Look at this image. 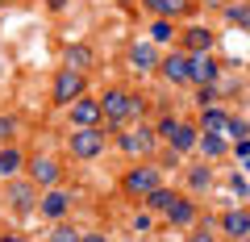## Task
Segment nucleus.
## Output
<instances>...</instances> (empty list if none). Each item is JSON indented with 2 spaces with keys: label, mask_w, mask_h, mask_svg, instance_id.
Instances as JSON below:
<instances>
[{
  "label": "nucleus",
  "mask_w": 250,
  "mask_h": 242,
  "mask_svg": "<svg viewBox=\"0 0 250 242\" xmlns=\"http://www.w3.org/2000/svg\"><path fill=\"white\" fill-rule=\"evenodd\" d=\"M100 109H104V130H125L134 117H142L146 113V100L138 96V92H129V88H104L100 92Z\"/></svg>",
  "instance_id": "nucleus-1"
},
{
  "label": "nucleus",
  "mask_w": 250,
  "mask_h": 242,
  "mask_svg": "<svg viewBox=\"0 0 250 242\" xmlns=\"http://www.w3.org/2000/svg\"><path fill=\"white\" fill-rule=\"evenodd\" d=\"M113 146L125 154V159H154L159 146H163V138H159V130H154L150 121H142V126L117 130V134H113Z\"/></svg>",
  "instance_id": "nucleus-2"
},
{
  "label": "nucleus",
  "mask_w": 250,
  "mask_h": 242,
  "mask_svg": "<svg viewBox=\"0 0 250 242\" xmlns=\"http://www.w3.org/2000/svg\"><path fill=\"white\" fill-rule=\"evenodd\" d=\"M159 184H163V163L159 159H134V167H125V176H121V192L129 200L150 197Z\"/></svg>",
  "instance_id": "nucleus-3"
},
{
  "label": "nucleus",
  "mask_w": 250,
  "mask_h": 242,
  "mask_svg": "<svg viewBox=\"0 0 250 242\" xmlns=\"http://www.w3.org/2000/svg\"><path fill=\"white\" fill-rule=\"evenodd\" d=\"M108 138H113V130H104V126L71 130V134H67V154L80 159V163H92V159H100V154L108 151Z\"/></svg>",
  "instance_id": "nucleus-4"
},
{
  "label": "nucleus",
  "mask_w": 250,
  "mask_h": 242,
  "mask_svg": "<svg viewBox=\"0 0 250 242\" xmlns=\"http://www.w3.org/2000/svg\"><path fill=\"white\" fill-rule=\"evenodd\" d=\"M80 96H88V71H75V67H59L50 84V105L54 109H71Z\"/></svg>",
  "instance_id": "nucleus-5"
},
{
  "label": "nucleus",
  "mask_w": 250,
  "mask_h": 242,
  "mask_svg": "<svg viewBox=\"0 0 250 242\" xmlns=\"http://www.w3.org/2000/svg\"><path fill=\"white\" fill-rule=\"evenodd\" d=\"M4 205H9V213L29 217V213H38V205H42V188H38L29 176H17V179L4 184Z\"/></svg>",
  "instance_id": "nucleus-6"
},
{
  "label": "nucleus",
  "mask_w": 250,
  "mask_h": 242,
  "mask_svg": "<svg viewBox=\"0 0 250 242\" xmlns=\"http://www.w3.org/2000/svg\"><path fill=\"white\" fill-rule=\"evenodd\" d=\"M71 209H75V192L67 188V184H59V188H46V192H42L38 217L54 225V221H67V217H71Z\"/></svg>",
  "instance_id": "nucleus-7"
},
{
  "label": "nucleus",
  "mask_w": 250,
  "mask_h": 242,
  "mask_svg": "<svg viewBox=\"0 0 250 242\" xmlns=\"http://www.w3.org/2000/svg\"><path fill=\"white\" fill-rule=\"evenodd\" d=\"M25 176L34 179L38 188H59L62 184V176H67V167H62L59 159H54V154H29V163H25Z\"/></svg>",
  "instance_id": "nucleus-8"
},
{
  "label": "nucleus",
  "mask_w": 250,
  "mask_h": 242,
  "mask_svg": "<svg viewBox=\"0 0 250 242\" xmlns=\"http://www.w3.org/2000/svg\"><path fill=\"white\" fill-rule=\"evenodd\" d=\"M163 225H167V230H196L200 225V200L188 197V192H179V200L163 213Z\"/></svg>",
  "instance_id": "nucleus-9"
},
{
  "label": "nucleus",
  "mask_w": 250,
  "mask_h": 242,
  "mask_svg": "<svg viewBox=\"0 0 250 242\" xmlns=\"http://www.w3.org/2000/svg\"><path fill=\"white\" fill-rule=\"evenodd\" d=\"M159 75L171 84V88H188V84H192V54L179 50V46L167 50V54H163V63H159Z\"/></svg>",
  "instance_id": "nucleus-10"
},
{
  "label": "nucleus",
  "mask_w": 250,
  "mask_h": 242,
  "mask_svg": "<svg viewBox=\"0 0 250 242\" xmlns=\"http://www.w3.org/2000/svg\"><path fill=\"white\" fill-rule=\"evenodd\" d=\"M67 121H71V130L104 126V109H100V96H80L71 109H67Z\"/></svg>",
  "instance_id": "nucleus-11"
},
{
  "label": "nucleus",
  "mask_w": 250,
  "mask_h": 242,
  "mask_svg": "<svg viewBox=\"0 0 250 242\" xmlns=\"http://www.w3.org/2000/svg\"><path fill=\"white\" fill-rule=\"evenodd\" d=\"M125 63H129V71L150 75V71H159L163 54L154 50V42H129V46H125Z\"/></svg>",
  "instance_id": "nucleus-12"
},
{
  "label": "nucleus",
  "mask_w": 250,
  "mask_h": 242,
  "mask_svg": "<svg viewBox=\"0 0 250 242\" xmlns=\"http://www.w3.org/2000/svg\"><path fill=\"white\" fill-rule=\"evenodd\" d=\"M217 230H221L225 238L242 242V238L250 234V209H246V205H233V209H225V213L217 217Z\"/></svg>",
  "instance_id": "nucleus-13"
},
{
  "label": "nucleus",
  "mask_w": 250,
  "mask_h": 242,
  "mask_svg": "<svg viewBox=\"0 0 250 242\" xmlns=\"http://www.w3.org/2000/svg\"><path fill=\"white\" fill-rule=\"evenodd\" d=\"M217 75H221V63L213 50L192 54V88H208V84H217Z\"/></svg>",
  "instance_id": "nucleus-14"
},
{
  "label": "nucleus",
  "mask_w": 250,
  "mask_h": 242,
  "mask_svg": "<svg viewBox=\"0 0 250 242\" xmlns=\"http://www.w3.org/2000/svg\"><path fill=\"white\" fill-rule=\"evenodd\" d=\"M25 163H29V154L21 151L17 142H9V146H0V184H9V179L25 176Z\"/></svg>",
  "instance_id": "nucleus-15"
},
{
  "label": "nucleus",
  "mask_w": 250,
  "mask_h": 242,
  "mask_svg": "<svg viewBox=\"0 0 250 242\" xmlns=\"http://www.w3.org/2000/svg\"><path fill=\"white\" fill-rule=\"evenodd\" d=\"M213 42H217V34L208 25H184V29H179V50H188V54L213 50Z\"/></svg>",
  "instance_id": "nucleus-16"
},
{
  "label": "nucleus",
  "mask_w": 250,
  "mask_h": 242,
  "mask_svg": "<svg viewBox=\"0 0 250 242\" xmlns=\"http://www.w3.org/2000/svg\"><path fill=\"white\" fill-rule=\"evenodd\" d=\"M184 184H188V197H205L208 188H213V167L205 163H196V167H188L184 171Z\"/></svg>",
  "instance_id": "nucleus-17"
},
{
  "label": "nucleus",
  "mask_w": 250,
  "mask_h": 242,
  "mask_svg": "<svg viewBox=\"0 0 250 242\" xmlns=\"http://www.w3.org/2000/svg\"><path fill=\"white\" fill-rule=\"evenodd\" d=\"M62 67H75V71H92L96 67V50H92L88 42H75L62 50Z\"/></svg>",
  "instance_id": "nucleus-18"
},
{
  "label": "nucleus",
  "mask_w": 250,
  "mask_h": 242,
  "mask_svg": "<svg viewBox=\"0 0 250 242\" xmlns=\"http://www.w3.org/2000/svg\"><path fill=\"white\" fill-rule=\"evenodd\" d=\"M142 4L154 13V17H171V21H175V17H188V13L196 9L192 0H142Z\"/></svg>",
  "instance_id": "nucleus-19"
},
{
  "label": "nucleus",
  "mask_w": 250,
  "mask_h": 242,
  "mask_svg": "<svg viewBox=\"0 0 250 242\" xmlns=\"http://www.w3.org/2000/svg\"><path fill=\"white\" fill-rule=\"evenodd\" d=\"M200 130H205V134H225V130H229V113H225L221 105H205L200 109Z\"/></svg>",
  "instance_id": "nucleus-20"
},
{
  "label": "nucleus",
  "mask_w": 250,
  "mask_h": 242,
  "mask_svg": "<svg viewBox=\"0 0 250 242\" xmlns=\"http://www.w3.org/2000/svg\"><path fill=\"white\" fill-rule=\"evenodd\" d=\"M175 200H179V192H175V188H167V184H159L150 197H142V209H150V213H159V217H163L171 205H175Z\"/></svg>",
  "instance_id": "nucleus-21"
},
{
  "label": "nucleus",
  "mask_w": 250,
  "mask_h": 242,
  "mask_svg": "<svg viewBox=\"0 0 250 242\" xmlns=\"http://www.w3.org/2000/svg\"><path fill=\"white\" fill-rule=\"evenodd\" d=\"M196 151L205 154L208 163H217V159H225V151H229V142H225V134H200Z\"/></svg>",
  "instance_id": "nucleus-22"
},
{
  "label": "nucleus",
  "mask_w": 250,
  "mask_h": 242,
  "mask_svg": "<svg viewBox=\"0 0 250 242\" xmlns=\"http://www.w3.org/2000/svg\"><path fill=\"white\" fill-rule=\"evenodd\" d=\"M175 38H179V29H175L171 17H154L150 21V42L154 46H167V42H175Z\"/></svg>",
  "instance_id": "nucleus-23"
},
{
  "label": "nucleus",
  "mask_w": 250,
  "mask_h": 242,
  "mask_svg": "<svg viewBox=\"0 0 250 242\" xmlns=\"http://www.w3.org/2000/svg\"><path fill=\"white\" fill-rule=\"evenodd\" d=\"M225 21L238 29H250V0H229L225 4Z\"/></svg>",
  "instance_id": "nucleus-24"
},
{
  "label": "nucleus",
  "mask_w": 250,
  "mask_h": 242,
  "mask_svg": "<svg viewBox=\"0 0 250 242\" xmlns=\"http://www.w3.org/2000/svg\"><path fill=\"white\" fill-rule=\"evenodd\" d=\"M46 242H83V230L71 221H54L50 234H46Z\"/></svg>",
  "instance_id": "nucleus-25"
},
{
  "label": "nucleus",
  "mask_w": 250,
  "mask_h": 242,
  "mask_svg": "<svg viewBox=\"0 0 250 242\" xmlns=\"http://www.w3.org/2000/svg\"><path fill=\"white\" fill-rule=\"evenodd\" d=\"M17 117L13 113H0V146H9V142H17Z\"/></svg>",
  "instance_id": "nucleus-26"
},
{
  "label": "nucleus",
  "mask_w": 250,
  "mask_h": 242,
  "mask_svg": "<svg viewBox=\"0 0 250 242\" xmlns=\"http://www.w3.org/2000/svg\"><path fill=\"white\" fill-rule=\"evenodd\" d=\"M129 230H134V234H150V230H154V213H150V209H142V213H134V221H129Z\"/></svg>",
  "instance_id": "nucleus-27"
},
{
  "label": "nucleus",
  "mask_w": 250,
  "mask_h": 242,
  "mask_svg": "<svg viewBox=\"0 0 250 242\" xmlns=\"http://www.w3.org/2000/svg\"><path fill=\"white\" fill-rule=\"evenodd\" d=\"M184 242H217V234H213V230H208V225H196V230L188 234V238H184Z\"/></svg>",
  "instance_id": "nucleus-28"
},
{
  "label": "nucleus",
  "mask_w": 250,
  "mask_h": 242,
  "mask_svg": "<svg viewBox=\"0 0 250 242\" xmlns=\"http://www.w3.org/2000/svg\"><path fill=\"white\" fill-rule=\"evenodd\" d=\"M225 134H229V138H242V134H246V121H238V117H229V130H225Z\"/></svg>",
  "instance_id": "nucleus-29"
},
{
  "label": "nucleus",
  "mask_w": 250,
  "mask_h": 242,
  "mask_svg": "<svg viewBox=\"0 0 250 242\" xmlns=\"http://www.w3.org/2000/svg\"><path fill=\"white\" fill-rule=\"evenodd\" d=\"M200 109H205V105H217V92H213V84H208V88H200Z\"/></svg>",
  "instance_id": "nucleus-30"
},
{
  "label": "nucleus",
  "mask_w": 250,
  "mask_h": 242,
  "mask_svg": "<svg viewBox=\"0 0 250 242\" xmlns=\"http://www.w3.org/2000/svg\"><path fill=\"white\" fill-rule=\"evenodd\" d=\"M83 242H113L104 230H83Z\"/></svg>",
  "instance_id": "nucleus-31"
},
{
  "label": "nucleus",
  "mask_w": 250,
  "mask_h": 242,
  "mask_svg": "<svg viewBox=\"0 0 250 242\" xmlns=\"http://www.w3.org/2000/svg\"><path fill=\"white\" fill-rule=\"evenodd\" d=\"M0 242H29L25 234H17V230H9V234H0Z\"/></svg>",
  "instance_id": "nucleus-32"
},
{
  "label": "nucleus",
  "mask_w": 250,
  "mask_h": 242,
  "mask_svg": "<svg viewBox=\"0 0 250 242\" xmlns=\"http://www.w3.org/2000/svg\"><path fill=\"white\" fill-rule=\"evenodd\" d=\"M46 9H50V13H62V9H67V0H46Z\"/></svg>",
  "instance_id": "nucleus-33"
},
{
  "label": "nucleus",
  "mask_w": 250,
  "mask_h": 242,
  "mask_svg": "<svg viewBox=\"0 0 250 242\" xmlns=\"http://www.w3.org/2000/svg\"><path fill=\"white\" fill-rule=\"evenodd\" d=\"M4 4H9V0H0V9H4Z\"/></svg>",
  "instance_id": "nucleus-34"
},
{
  "label": "nucleus",
  "mask_w": 250,
  "mask_h": 242,
  "mask_svg": "<svg viewBox=\"0 0 250 242\" xmlns=\"http://www.w3.org/2000/svg\"><path fill=\"white\" fill-rule=\"evenodd\" d=\"M242 242H250V234H246V238H242Z\"/></svg>",
  "instance_id": "nucleus-35"
},
{
  "label": "nucleus",
  "mask_w": 250,
  "mask_h": 242,
  "mask_svg": "<svg viewBox=\"0 0 250 242\" xmlns=\"http://www.w3.org/2000/svg\"><path fill=\"white\" fill-rule=\"evenodd\" d=\"M225 4H229V0H225Z\"/></svg>",
  "instance_id": "nucleus-36"
}]
</instances>
